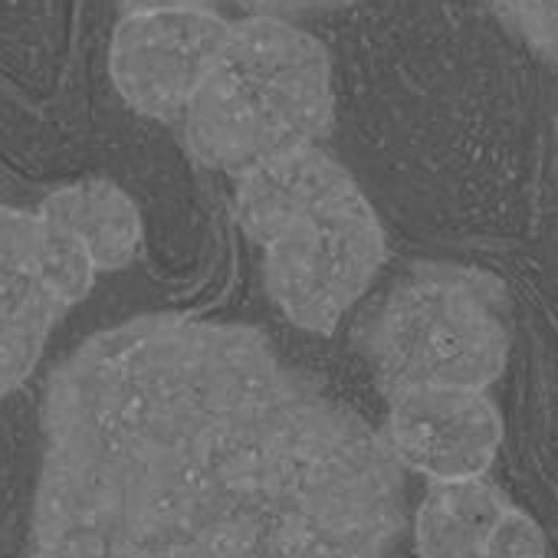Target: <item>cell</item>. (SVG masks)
<instances>
[{"label":"cell","instance_id":"obj_6","mask_svg":"<svg viewBox=\"0 0 558 558\" xmlns=\"http://www.w3.org/2000/svg\"><path fill=\"white\" fill-rule=\"evenodd\" d=\"M381 440L401 470L430 483L486 476L502 447V414L486 388H408L388 395Z\"/></svg>","mask_w":558,"mask_h":558},{"label":"cell","instance_id":"obj_2","mask_svg":"<svg viewBox=\"0 0 558 558\" xmlns=\"http://www.w3.org/2000/svg\"><path fill=\"white\" fill-rule=\"evenodd\" d=\"M236 223L263 283L296 329L329 336L385 266V227L355 178L319 145L236 174Z\"/></svg>","mask_w":558,"mask_h":558},{"label":"cell","instance_id":"obj_8","mask_svg":"<svg viewBox=\"0 0 558 558\" xmlns=\"http://www.w3.org/2000/svg\"><path fill=\"white\" fill-rule=\"evenodd\" d=\"M66 313L37 269L34 214L0 204V401L34 375Z\"/></svg>","mask_w":558,"mask_h":558},{"label":"cell","instance_id":"obj_7","mask_svg":"<svg viewBox=\"0 0 558 558\" xmlns=\"http://www.w3.org/2000/svg\"><path fill=\"white\" fill-rule=\"evenodd\" d=\"M421 558H545L542 525L486 476L437 480L414 512Z\"/></svg>","mask_w":558,"mask_h":558},{"label":"cell","instance_id":"obj_5","mask_svg":"<svg viewBox=\"0 0 558 558\" xmlns=\"http://www.w3.org/2000/svg\"><path fill=\"white\" fill-rule=\"evenodd\" d=\"M230 21L194 4L122 11L109 47L119 96L148 119H181L227 40Z\"/></svg>","mask_w":558,"mask_h":558},{"label":"cell","instance_id":"obj_10","mask_svg":"<svg viewBox=\"0 0 558 558\" xmlns=\"http://www.w3.org/2000/svg\"><path fill=\"white\" fill-rule=\"evenodd\" d=\"M34 253L47 290L66 310H73L93 293L99 276L93 256L86 253V246L76 240L73 230H66L60 220H53L44 210H34Z\"/></svg>","mask_w":558,"mask_h":558},{"label":"cell","instance_id":"obj_4","mask_svg":"<svg viewBox=\"0 0 558 558\" xmlns=\"http://www.w3.org/2000/svg\"><path fill=\"white\" fill-rule=\"evenodd\" d=\"M502 290L480 269L424 266L388 293L365 329L385 395L408 388H489L509 359Z\"/></svg>","mask_w":558,"mask_h":558},{"label":"cell","instance_id":"obj_3","mask_svg":"<svg viewBox=\"0 0 558 558\" xmlns=\"http://www.w3.org/2000/svg\"><path fill=\"white\" fill-rule=\"evenodd\" d=\"M336 116L326 44L287 17L230 21L220 57L187 109V151L227 174L316 145Z\"/></svg>","mask_w":558,"mask_h":558},{"label":"cell","instance_id":"obj_12","mask_svg":"<svg viewBox=\"0 0 558 558\" xmlns=\"http://www.w3.org/2000/svg\"><path fill=\"white\" fill-rule=\"evenodd\" d=\"M155 4H194V8H210L230 4L243 17L246 14H263V17H303V14H323V11H339L349 8L355 0H119V11H135V8H155Z\"/></svg>","mask_w":558,"mask_h":558},{"label":"cell","instance_id":"obj_1","mask_svg":"<svg viewBox=\"0 0 558 558\" xmlns=\"http://www.w3.org/2000/svg\"><path fill=\"white\" fill-rule=\"evenodd\" d=\"M27 558H388L404 470L263 332L138 316L50 378Z\"/></svg>","mask_w":558,"mask_h":558},{"label":"cell","instance_id":"obj_11","mask_svg":"<svg viewBox=\"0 0 558 558\" xmlns=\"http://www.w3.org/2000/svg\"><path fill=\"white\" fill-rule=\"evenodd\" d=\"M493 8L535 53L558 63V0H493Z\"/></svg>","mask_w":558,"mask_h":558},{"label":"cell","instance_id":"obj_9","mask_svg":"<svg viewBox=\"0 0 558 558\" xmlns=\"http://www.w3.org/2000/svg\"><path fill=\"white\" fill-rule=\"evenodd\" d=\"M37 210L50 214L66 230H73L99 272H119L132 266L142 250L145 227L138 204L116 181L89 178L63 184L50 191Z\"/></svg>","mask_w":558,"mask_h":558}]
</instances>
